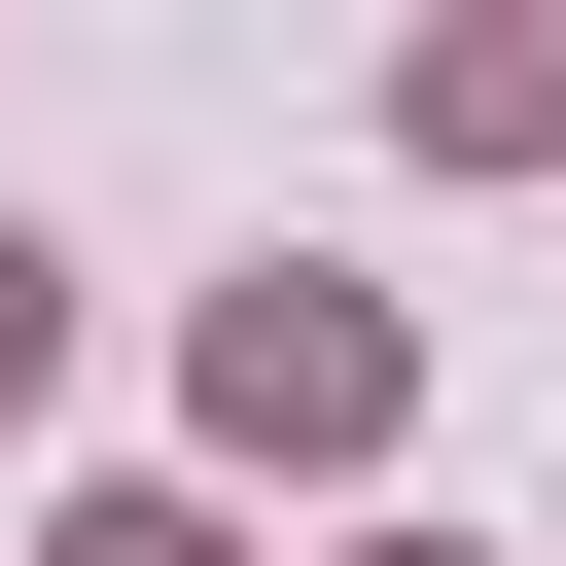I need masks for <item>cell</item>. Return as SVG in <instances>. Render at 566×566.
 Returning <instances> with one entry per match:
<instances>
[{"label": "cell", "instance_id": "1", "mask_svg": "<svg viewBox=\"0 0 566 566\" xmlns=\"http://www.w3.org/2000/svg\"><path fill=\"white\" fill-rule=\"evenodd\" d=\"M177 424H212V460H389V424H424V318L283 248V283H212V318H177Z\"/></svg>", "mask_w": 566, "mask_h": 566}, {"label": "cell", "instance_id": "2", "mask_svg": "<svg viewBox=\"0 0 566 566\" xmlns=\"http://www.w3.org/2000/svg\"><path fill=\"white\" fill-rule=\"evenodd\" d=\"M389 142H424V177H566V0H460V35L389 71Z\"/></svg>", "mask_w": 566, "mask_h": 566}, {"label": "cell", "instance_id": "3", "mask_svg": "<svg viewBox=\"0 0 566 566\" xmlns=\"http://www.w3.org/2000/svg\"><path fill=\"white\" fill-rule=\"evenodd\" d=\"M35 389H71V248L0 212V424H35Z\"/></svg>", "mask_w": 566, "mask_h": 566}, {"label": "cell", "instance_id": "4", "mask_svg": "<svg viewBox=\"0 0 566 566\" xmlns=\"http://www.w3.org/2000/svg\"><path fill=\"white\" fill-rule=\"evenodd\" d=\"M35 566H248V531H212V495H71Z\"/></svg>", "mask_w": 566, "mask_h": 566}, {"label": "cell", "instance_id": "5", "mask_svg": "<svg viewBox=\"0 0 566 566\" xmlns=\"http://www.w3.org/2000/svg\"><path fill=\"white\" fill-rule=\"evenodd\" d=\"M354 566H495V531H354Z\"/></svg>", "mask_w": 566, "mask_h": 566}]
</instances>
